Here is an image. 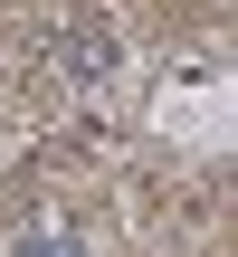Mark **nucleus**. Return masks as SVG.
I'll list each match as a JSON object with an SVG mask.
<instances>
[{"label":"nucleus","mask_w":238,"mask_h":257,"mask_svg":"<svg viewBox=\"0 0 238 257\" xmlns=\"http://www.w3.org/2000/svg\"><path fill=\"white\" fill-rule=\"evenodd\" d=\"M114 67V38L95 29V19H76V38H67V76H105Z\"/></svg>","instance_id":"obj_1"},{"label":"nucleus","mask_w":238,"mask_h":257,"mask_svg":"<svg viewBox=\"0 0 238 257\" xmlns=\"http://www.w3.org/2000/svg\"><path fill=\"white\" fill-rule=\"evenodd\" d=\"M19 257H86V248H76V238H29Z\"/></svg>","instance_id":"obj_2"}]
</instances>
